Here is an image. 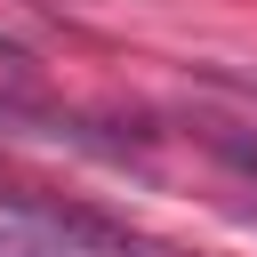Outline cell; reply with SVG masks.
I'll use <instances>...</instances> for the list:
<instances>
[{
	"label": "cell",
	"mask_w": 257,
	"mask_h": 257,
	"mask_svg": "<svg viewBox=\"0 0 257 257\" xmlns=\"http://www.w3.org/2000/svg\"><path fill=\"white\" fill-rule=\"evenodd\" d=\"M249 225H257V209H249Z\"/></svg>",
	"instance_id": "4"
},
{
	"label": "cell",
	"mask_w": 257,
	"mask_h": 257,
	"mask_svg": "<svg viewBox=\"0 0 257 257\" xmlns=\"http://www.w3.org/2000/svg\"><path fill=\"white\" fill-rule=\"evenodd\" d=\"M0 137L56 145V153H120V137H104V128H88V120H72V112L24 96V88H0Z\"/></svg>",
	"instance_id": "1"
},
{
	"label": "cell",
	"mask_w": 257,
	"mask_h": 257,
	"mask_svg": "<svg viewBox=\"0 0 257 257\" xmlns=\"http://www.w3.org/2000/svg\"><path fill=\"white\" fill-rule=\"evenodd\" d=\"M24 64H32V56H24V48H16L8 32H0V72H8V80H24Z\"/></svg>",
	"instance_id": "3"
},
{
	"label": "cell",
	"mask_w": 257,
	"mask_h": 257,
	"mask_svg": "<svg viewBox=\"0 0 257 257\" xmlns=\"http://www.w3.org/2000/svg\"><path fill=\"white\" fill-rule=\"evenodd\" d=\"M0 257H96V249L72 241L64 225H48L40 209H24V201L0 193Z\"/></svg>",
	"instance_id": "2"
}]
</instances>
